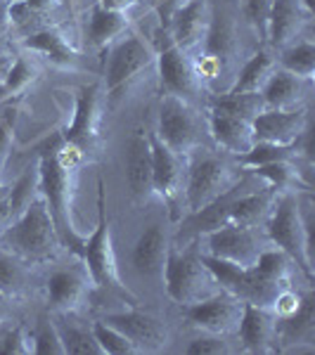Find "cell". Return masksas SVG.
I'll list each match as a JSON object with an SVG mask.
<instances>
[{
    "mask_svg": "<svg viewBox=\"0 0 315 355\" xmlns=\"http://www.w3.org/2000/svg\"><path fill=\"white\" fill-rule=\"evenodd\" d=\"M83 157L57 133L41 147L38 154V182L41 194L50 206L55 227L60 232L62 246L76 254L83 244V234L74 223V194H76V178Z\"/></svg>",
    "mask_w": 315,
    "mask_h": 355,
    "instance_id": "obj_1",
    "label": "cell"
},
{
    "mask_svg": "<svg viewBox=\"0 0 315 355\" xmlns=\"http://www.w3.org/2000/svg\"><path fill=\"white\" fill-rule=\"evenodd\" d=\"M204 263L214 272L219 287L230 291L244 303L273 308L275 299L282 291L291 289V266L294 263L284 251L275 249V246L263 251L259 263L251 268H237L232 263L211 259V256H204Z\"/></svg>",
    "mask_w": 315,
    "mask_h": 355,
    "instance_id": "obj_2",
    "label": "cell"
},
{
    "mask_svg": "<svg viewBox=\"0 0 315 355\" xmlns=\"http://www.w3.org/2000/svg\"><path fill=\"white\" fill-rule=\"evenodd\" d=\"M266 234L275 249L284 251L306 279H313L311 256V223L301 211V199L296 192H282L275 199L266 218Z\"/></svg>",
    "mask_w": 315,
    "mask_h": 355,
    "instance_id": "obj_3",
    "label": "cell"
},
{
    "mask_svg": "<svg viewBox=\"0 0 315 355\" xmlns=\"http://www.w3.org/2000/svg\"><path fill=\"white\" fill-rule=\"evenodd\" d=\"M76 256L83 261L85 270H88L90 279L95 287L110 289L117 296H121L137 306V296L124 284L121 272H119L117 254L112 246V234H110V218H107V194H105V182L97 180V225L90 237L83 239L81 249L76 251Z\"/></svg>",
    "mask_w": 315,
    "mask_h": 355,
    "instance_id": "obj_4",
    "label": "cell"
},
{
    "mask_svg": "<svg viewBox=\"0 0 315 355\" xmlns=\"http://www.w3.org/2000/svg\"><path fill=\"white\" fill-rule=\"evenodd\" d=\"M162 279L166 284V294L180 306L209 299L216 291H221L214 272L204 263L197 239L185 242L182 249L180 246H171L164 263Z\"/></svg>",
    "mask_w": 315,
    "mask_h": 355,
    "instance_id": "obj_5",
    "label": "cell"
},
{
    "mask_svg": "<svg viewBox=\"0 0 315 355\" xmlns=\"http://www.w3.org/2000/svg\"><path fill=\"white\" fill-rule=\"evenodd\" d=\"M3 244L24 261L55 259L62 239L43 194H38L24 209V214L3 232Z\"/></svg>",
    "mask_w": 315,
    "mask_h": 355,
    "instance_id": "obj_6",
    "label": "cell"
},
{
    "mask_svg": "<svg viewBox=\"0 0 315 355\" xmlns=\"http://www.w3.org/2000/svg\"><path fill=\"white\" fill-rule=\"evenodd\" d=\"M197 239L204 242V249L199 246L204 256L232 263L237 268L256 266L263 251L273 246L268 234L259 230V225H237V223H225L219 230H211Z\"/></svg>",
    "mask_w": 315,
    "mask_h": 355,
    "instance_id": "obj_7",
    "label": "cell"
},
{
    "mask_svg": "<svg viewBox=\"0 0 315 355\" xmlns=\"http://www.w3.org/2000/svg\"><path fill=\"white\" fill-rule=\"evenodd\" d=\"M235 175L228 166L225 159L219 154L197 150L187 159L185 171V209L194 214V211L204 209L211 202L221 197L225 190L235 185Z\"/></svg>",
    "mask_w": 315,
    "mask_h": 355,
    "instance_id": "obj_8",
    "label": "cell"
},
{
    "mask_svg": "<svg viewBox=\"0 0 315 355\" xmlns=\"http://www.w3.org/2000/svg\"><path fill=\"white\" fill-rule=\"evenodd\" d=\"M62 137L83 157L95 159L102 150V88L97 83L81 85L74 100L71 123L62 130Z\"/></svg>",
    "mask_w": 315,
    "mask_h": 355,
    "instance_id": "obj_9",
    "label": "cell"
},
{
    "mask_svg": "<svg viewBox=\"0 0 315 355\" xmlns=\"http://www.w3.org/2000/svg\"><path fill=\"white\" fill-rule=\"evenodd\" d=\"M152 142V187L164 202L171 220L185 218V171L187 162L178 157L157 133L150 135Z\"/></svg>",
    "mask_w": 315,
    "mask_h": 355,
    "instance_id": "obj_10",
    "label": "cell"
},
{
    "mask_svg": "<svg viewBox=\"0 0 315 355\" xmlns=\"http://www.w3.org/2000/svg\"><path fill=\"white\" fill-rule=\"evenodd\" d=\"M202 119L185 97L166 93L159 107V128L157 135L171 147L178 157L187 159L202 145Z\"/></svg>",
    "mask_w": 315,
    "mask_h": 355,
    "instance_id": "obj_11",
    "label": "cell"
},
{
    "mask_svg": "<svg viewBox=\"0 0 315 355\" xmlns=\"http://www.w3.org/2000/svg\"><path fill=\"white\" fill-rule=\"evenodd\" d=\"M154 55H157V69H159V81L162 88L171 95H180V97H194L202 93V78L197 73L194 60L190 53L180 50L173 43L169 28L162 26L154 33Z\"/></svg>",
    "mask_w": 315,
    "mask_h": 355,
    "instance_id": "obj_12",
    "label": "cell"
},
{
    "mask_svg": "<svg viewBox=\"0 0 315 355\" xmlns=\"http://www.w3.org/2000/svg\"><path fill=\"white\" fill-rule=\"evenodd\" d=\"M152 67H157V55H154V48L150 43H145L135 33L119 38L112 45L110 57H107V95L112 100L119 97L130 83L137 81Z\"/></svg>",
    "mask_w": 315,
    "mask_h": 355,
    "instance_id": "obj_13",
    "label": "cell"
},
{
    "mask_svg": "<svg viewBox=\"0 0 315 355\" xmlns=\"http://www.w3.org/2000/svg\"><path fill=\"white\" fill-rule=\"evenodd\" d=\"M244 301H239L237 296H232L230 291L221 289L209 299H202L197 303H187L180 306V313L185 315V320L192 327L211 331V334H235L242 320Z\"/></svg>",
    "mask_w": 315,
    "mask_h": 355,
    "instance_id": "obj_14",
    "label": "cell"
},
{
    "mask_svg": "<svg viewBox=\"0 0 315 355\" xmlns=\"http://www.w3.org/2000/svg\"><path fill=\"white\" fill-rule=\"evenodd\" d=\"M235 55V21L225 10H211L209 28L202 41V62H194L199 78H216Z\"/></svg>",
    "mask_w": 315,
    "mask_h": 355,
    "instance_id": "obj_15",
    "label": "cell"
},
{
    "mask_svg": "<svg viewBox=\"0 0 315 355\" xmlns=\"http://www.w3.org/2000/svg\"><path fill=\"white\" fill-rule=\"evenodd\" d=\"M308 114L303 107L294 110H263L251 119L254 142H273V145H291L306 133Z\"/></svg>",
    "mask_w": 315,
    "mask_h": 355,
    "instance_id": "obj_16",
    "label": "cell"
},
{
    "mask_svg": "<svg viewBox=\"0 0 315 355\" xmlns=\"http://www.w3.org/2000/svg\"><path fill=\"white\" fill-rule=\"evenodd\" d=\"M126 182L135 204H147L154 197L152 187V142L147 130L135 128L126 147Z\"/></svg>",
    "mask_w": 315,
    "mask_h": 355,
    "instance_id": "obj_17",
    "label": "cell"
},
{
    "mask_svg": "<svg viewBox=\"0 0 315 355\" xmlns=\"http://www.w3.org/2000/svg\"><path fill=\"white\" fill-rule=\"evenodd\" d=\"M315 348V296L301 294V306L287 318H278V351L306 353Z\"/></svg>",
    "mask_w": 315,
    "mask_h": 355,
    "instance_id": "obj_18",
    "label": "cell"
},
{
    "mask_svg": "<svg viewBox=\"0 0 315 355\" xmlns=\"http://www.w3.org/2000/svg\"><path fill=\"white\" fill-rule=\"evenodd\" d=\"M235 334L239 336L244 353H278V318L271 308L244 303L242 320H239V327Z\"/></svg>",
    "mask_w": 315,
    "mask_h": 355,
    "instance_id": "obj_19",
    "label": "cell"
},
{
    "mask_svg": "<svg viewBox=\"0 0 315 355\" xmlns=\"http://www.w3.org/2000/svg\"><path fill=\"white\" fill-rule=\"evenodd\" d=\"M105 322L128 336L140 353H159L169 343V331H166L162 320H157L150 313L135 311V308L128 313L107 315Z\"/></svg>",
    "mask_w": 315,
    "mask_h": 355,
    "instance_id": "obj_20",
    "label": "cell"
},
{
    "mask_svg": "<svg viewBox=\"0 0 315 355\" xmlns=\"http://www.w3.org/2000/svg\"><path fill=\"white\" fill-rule=\"evenodd\" d=\"M90 275L85 266L60 268L48 277V303L50 308L62 315L76 313L88 299ZM93 282V279H90Z\"/></svg>",
    "mask_w": 315,
    "mask_h": 355,
    "instance_id": "obj_21",
    "label": "cell"
},
{
    "mask_svg": "<svg viewBox=\"0 0 315 355\" xmlns=\"http://www.w3.org/2000/svg\"><path fill=\"white\" fill-rule=\"evenodd\" d=\"M311 12L299 0H273L266 19V41L271 48H287L294 43V38L301 33L306 21L311 19Z\"/></svg>",
    "mask_w": 315,
    "mask_h": 355,
    "instance_id": "obj_22",
    "label": "cell"
},
{
    "mask_svg": "<svg viewBox=\"0 0 315 355\" xmlns=\"http://www.w3.org/2000/svg\"><path fill=\"white\" fill-rule=\"evenodd\" d=\"M211 19V8L209 0H187L185 5H180L176 10V15L169 21V33L173 38V43L185 53H192L194 48H199L206 36Z\"/></svg>",
    "mask_w": 315,
    "mask_h": 355,
    "instance_id": "obj_23",
    "label": "cell"
},
{
    "mask_svg": "<svg viewBox=\"0 0 315 355\" xmlns=\"http://www.w3.org/2000/svg\"><path fill=\"white\" fill-rule=\"evenodd\" d=\"M209 133L214 137V142L221 150L235 154L249 152L254 145V130H251V119L237 116L230 112H221V110H209Z\"/></svg>",
    "mask_w": 315,
    "mask_h": 355,
    "instance_id": "obj_24",
    "label": "cell"
},
{
    "mask_svg": "<svg viewBox=\"0 0 315 355\" xmlns=\"http://www.w3.org/2000/svg\"><path fill=\"white\" fill-rule=\"evenodd\" d=\"M130 28V17L126 8L107 5L102 0H95L88 12V38L95 48L107 50Z\"/></svg>",
    "mask_w": 315,
    "mask_h": 355,
    "instance_id": "obj_25",
    "label": "cell"
},
{
    "mask_svg": "<svg viewBox=\"0 0 315 355\" xmlns=\"http://www.w3.org/2000/svg\"><path fill=\"white\" fill-rule=\"evenodd\" d=\"M169 249L171 239L162 225L145 227L133 246V256H130L135 272L145 275V277H162Z\"/></svg>",
    "mask_w": 315,
    "mask_h": 355,
    "instance_id": "obj_26",
    "label": "cell"
},
{
    "mask_svg": "<svg viewBox=\"0 0 315 355\" xmlns=\"http://www.w3.org/2000/svg\"><path fill=\"white\" fill-rule=\"evenodd\" d=\"M308 83L311 81L294 76V73L284 71V69H275L273 76L268 78L261 90L263 107L266 110H294V107H301Z\"/></svg>",
    "mask_w": 315,
    "mask_h": 355,
    "instance_id": "obj_27",
    "label": "cell"
},
{
    "mask_svg": "<svg viewBox=\"0 0 315 355\" xmlns=\"http://www.w3.org/2000/svg\"><path fill=\"white\" fill-rule=\"evenodd\" d=\"M24 48L31 50V53L48 57V60L57 67H74L78 60H81L76 53V48H74V45L69 43V38L65 36V31L57 26L41 28V31L26 36Z\"/></svg>",
    "mask_w": 315,
    "mask_h": 355,
    "instance_id": "obj_28",
    "label": "cell"
},
{
    "mask_svg": "<svg viewBox=\"0 0 315 355\" xmlns=\"http://www.w3.org/2000/svg\"><path fill=\"white\" fill-rule=\"evenodd\" d=\"M278 192L273 187H261V190H247L235 197L228 211V223H237V225H259L261 220L268 218L271 214Z\"/></svg>",
    "mask_w": 315,
    "mask_h": 355,
    "instance_id": "obj_29",
    "label": "cell"
},
{
    "mask_svg": "<svg viewBox=\"0 0 315 355\" xmlns=\"http://www.w3.org/2000/svg\"><path fill=\"white\" fill-rule=\"evenodd\" d=\"M308 150V128L299 140L291 145H273V142H254L249 152L239 154L237 162L242 168H256L263 164H275V162H294V159L303 157Z\"/></svg>",
    "mask_w": 315,
    "mask_h": 355,
    "instance_id": "obj_30",
    "label": "cell"
},
{
    "mask_svg": "<svg viewBox=\"0 0 315 355\" xmlns=\"http://www.w3.org/2000/svg\"><path fill=\"white\" fill-rule=\"evenodd\" d=\"M249 173L254 178L266 180L268 187H273L278 194L282 192H308L311 190V182L303 180L301 171L296 168L294 162H275V164H263L256 168H249Z\"/></svg>",
    "mask_w": 315,
    "mask_h": 355,
    "instance_id": "obj_31",
    "label": "cell"
},
{
    "mask_svg": "<svg viewBox=\"0 0 315 355\" xmlns=\"http://www.w3.org/2000/svg\"><path fill=\"white\" fill-rule=\"evenodd\" d=\"M275 69H278L275 57L268 53V50H259V53L242 67V71L237 73L235 83L230 85V93H261L263 85L273 76Z\"/></svg>",
    "mask_w": 315,
    "mask_h": 355,
    "instance_id": "obj_32",
    "label": "cell"
},
{
    "mask_svg": "<svg viewBox=\"0 0 315 355\" xmlns=\"http://www.w3.org/2000/svg\"><path fill=\"white\" fill-rule=\"evenodd\" d=\"M280 67H282L284 71L294 73V76L306 78V81H313V73H315V45H313V41L289 43L287 48H282Z\"/></svg>",
    "mask_w": 315,
    "mask_h": 355,
    "instance_id": "obj_33",
    "label": "cell"
},
{
    "mask_svg": "<svg viewBox=\"0 0 315 355\" xmlns=\"http://www.w3.org/2000/svg\"><path fill=\"white\" fill-rule=\"evenodd\" d=\"M57 329H60L67 355H105L102 353V346L95 339L93 329L74 324V322H69V320H60Z\"/></svg>",
    "mask_w": 315,
    "mask_h": 355,
    "instance_id": "obj_34",
    "label": "cell"
},
{
    "mask_svg": "<svg viewBox=\"0 0 315 355\" xmlns=\"http://www.w3.org/2000/svg\"><path fill=\"white\" fill-rule=\"evenodd\" d=\"M26 282V263L15 251L0 246V294L8 299L24 289Z\"/></svg>",
    "mask_w": 315,
    "mask_h": 355,
    "instance_id": "obj_35",
    "label": "cell"
},
{
    "mask_svg": "<svg viewBox=\"0 0 315 355\" xmlns=\"http://www.w3.org/2000/svg\"><path fill=\"white\" fill-rule=\"evenodd\" d=\"M211 110H221V112H230L244 119H254L256 114L263 112V97L261 93H223L211 97Z\"/></svg>",
    "mask_w": 315,
    "mask_h": 355,
    "instance_id": "obj_36",
    "label": "cell"
},
{
    "mask_svg": "<svg viewBox=\"0 0 315 355\" xmlns=\"http://www.w3.org/2000/svg\"><path fill=\"white\" fill-rule=\"evenodd\" d=\"M36 78H38V67L24 55L15 57L12 67H10L8 76H5V81H3V93L8 97L22 95L28 85L36 83Z\"/></svg>",
    "mask_w": 315,
    "mask_h": 355,
    "instance_id": "obj_37",
    "label": "cell"
},
{
    "mask_svg": "<svg viewBox=\"0 0 315 355\" xmlns=\"http://www.w3.org/2000/svg\"><path fill=\"white\" fill-rule=\"evenodd\" d=\"M93 334H95L97 343L102 346V353L105 355H135V353H140L128 336L121 334V331H119L117 327H112V324H107L105 320H100V322L93 324Z\"/></svg>",
    "mask_w": 315,
    "mask_h": 355,
    "instance_id": "obj_38",
    "label": "cell"
},
{
    "mask_svg": "<svg viewBox=\"0 0 315 355\" xmlns=\"http://www.w3.org/2000/svg\"><path fill=\"white\" fill-rule=\"evenodd\" d=\"M33 353L36 355H67L65 343H62L60 329L53 320H41L36 331H33Z\"/></svg>",
    "mask_w": 315,
    "mask_h": 355,
    "instance_id": "obj_39",
    "label": "cell"
},
{
    "mask_svg": "<svg viewBox=\"0 0 315 355\" xmlns=\"http://www.w3.org/2000/svg\"><path fill=\"white\" fill-rule=\"evenodd\" d=\"M33 353V334L17 324L10 331H5L0 339V355H31Z\"/></svg>",
    "mask_w": 315,
    "mask_h": 355,
    "instance_id": "obj_40",
    "label": "cell"
},
{
    "mask_svg": "<svg viewBox=\"0 0 315 355\" xmlns=\"http://www.w3.org/2000/svg\"><path fill=\"white\" fill-rule=\"evenodd\" d=\"M187 353L190 355H228V353H232V348H230V341H228L225 334H211V331H204L202 336H197L194 341H190Z\"/></svg>",
    "mask_w": 315,
    "mask_h": 355,
    "instance_id": "obj_41",
    "label": "cell"
},
{
    "mask_svg": "<svg viewBox=\"0 0 315 355\" xmlns=\"http://www.w3.org/2000/svg\"><path fill=\"white\" fill-rule=\"evenodd\" d=\"M273 0H244V10H247L249 21L256 26V31L266 38V19H268V10H271Z\"/></svg>",
    "mask_w": 315,
    "mask_h": 355,
    "instance_id": "obj_42",
    "label": "cell"
},
{
    "mask_svg": "<svg viewBox=\"0 0 315 355\" xmlns=\"http://www.w3.org/2000/svg\"><path fill=\"white\" fill-rule=\"evenodd\" d=\"M15 145V128L10 121H0V178L5 173V166L10 162V154H12Z\"/></svg>",
    "mask_w": 315,
    "mask_h": 355,
    "instance_id": "obj_43",
    "label": "cell"
},
{
    "mask_svg": "<svg viewBox=\"0 0 315 355\" xmlns=\"http://www.w3.org/2000/svg\"><path fill=\"white\" fill-rule=\"evenodd\" d=\"M185 3L187 0H152V5L157 8L159 17H162V26H169V21H171V17L176 15V10Z\"/></svg>",
    "mask_w": 315,
    "mask_h": 355,
    "instance_id": "obj_44",
    "label": "cell"
},
{
    "mask_svg": "<svg viewBox=\"0 0 315 355\" xmlns=\"http://www.w3.org/2000/svg\"><path fill=\"white\" fill-rule=\"evenodd\" d=\"M33 15H45L57 8V0H24Z\"/></svg>",
    "mask_w": 315,
    "mask_h": 355,
    "instance_id": "obj_45",
    "label": "cell"
},
{
    "mask_svg": "<svg viewBox=\"0 0 315 355\" xmlns=\"http://www.w3.org/2000/svg\"><path fill=\"white\" fill-rule=\"evenodd\" d=\"M10 26H12V19H10V0H5V3H0V38L10 31Z\"/></svg>",
    "mask_w": 315,
    "mask_h": 355,
    "instance_id": "obj_46",
    "label": "cell"
},
{
    "mask_svg": "<svg viewBox=\"0 0 315 355\" xmlns=\"http://www.w3.org/2000/svg\"><path fill=\"white\" fill-rule=\"evenodd\" d=\"M10 67H12V57H8V55H0V85H3L5 76H8Z\"/></svg>",
    "mask_w": 315,
    "mask_h": 355,
    "instance_id": "obj_47",
    "label": "cell"
},
{
    "mask_svg": "<svg viewBox=\"0 0 315 355\" xmlns=\"http://www.w3.org/2000/svg\"><path fill=\"white\" fill-rule=\"evenodd\" d=\"M10 192H12V187L5 185V182H0V202H5V199L10 197Z\"/></svg>",
    "mask_w": 315,
    "mask_h": 355,
    "instance_id": "obj_48",
    "label": "cell"
},
{
    "mask_svg": "<svg viewBox=\"0 0 315 355\" xmlns=\"http://www.w3.org/2000/svg\"><path fill=\"white\" fill-rule=\"evenodd\" d=\"M3 303H5V296H3V294H0V308H3Z\"/></svg>",
    "mask_w": 315,
    "mask_h": 355,
    "instance_id": "obj_49",
    "label": "cell"
},
{
    "mask_svg": "<svg viewBox=\"0 0 315 355\" xmlns=\"http://www.w3.org/2000/svg\"><path fill=\"white\" fill-rule=\"evenodd\" d=\"M0 246H3V234H0Z\"/></svg>",
    "mask_w": 315,
    "mask_h": 355,
    "instance_id": "obj_50",
    "label": "cell"
},
{
    "mask_svg": "<svg viewBox=\"0 0 315 355\" xmlns=\"http://www.w3.org/2000/svg\"><path fill=\"white\" fill-rule=\"evenodd\" d=\"M0 3H5V0H0Z\"/></svg>",
    "mask_w": 315,
    "mask_h": 355,
    "instance_id": "obj_51",
    "label": "cell"
}]
</instances>
